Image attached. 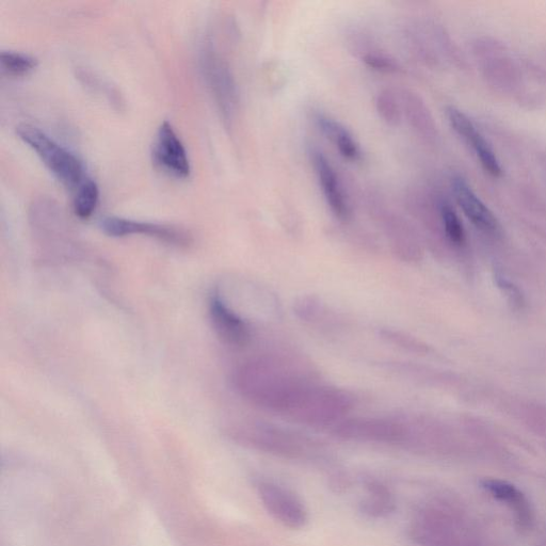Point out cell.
I'll return each mask as SVG.
<instances>
[{"mask_svg":"<svg viewBox=\"0 0 546 546\" xmlns=\"http://www.w3.org/2000/svg\"><path fill=\"white\" fill-rule=\"evenodd\" d=\"M254 489L269 515L284 527L299 531L309 522V511L291 489L267 477L253 481Z\"/></svg>","mask_w":546,"mask_h":546,"instance_id":"8992f818","label":"cell"},{"mask_svg":"<svg viewBox=\"0 0 546 546\" xmlns=\"http://www.w3.org/2000/svg\"><path fill=\"white\" fill-rule=\"evenodd\" d=\"M487 546V545H486Z\"/></svg>","mask_w":546,"mask_h":546,"instance_id":"cb8c5ba5","label":"cell"},{"mask_svg":"<svg viewBox=\"0 0 546 546\" xmlns=\"http://www.w3.org/2000/svg\"><path fill=\"white\" fill-rule=\"evenodd\" d=\"M153 159L156 166L176 179H187L190 176L191 166L187 151L168 121L158 128L153 147Z\"/></svg>","mask_w":546,"mask_h":546,"instance_id":"30bf717a","label":"cell"},{"mask_svg":"<svg viewBox=\"0 0 546 546\" xmlns=\"http://www.w3.org/2000/svg\"><path fill=\"white\" fill-rule=\"evenodd\" d=\"M409 536L416 546H486L465 512L442 497L416 508Z\"/></svg>","mask_w":546,"mask_h":546,"instance_id":"7a4b0ae2","label":"cell"},{"mask_svg":"<svg viewBox=\"0 0 546 546\" xmlns=\"http://www.w3.org/2000/svg\"><path fill=\"white\" fill-rule=\"evenodd\" d=\"M362 60L369 69L381 73H398L401 71L399 63L395 59L380 52H366L362 56Z\"/></svg>","mask_w":546,"mask_h":546,"instance_id":"603a6c76","label":"cell"},{"mask_svg":"<svg viewBox=\"0 0 546 546\" xmlns=\"http://www.w3.org/2000/svg\"><path fill=\"white\" fill-rule=\"evenodd\" d=\"M311 159L332 214L342 221L348 220L351 216V205L339 173L323 152L316 149L311 151Z\"/></svg>","mask_w":546,"mask_h":546,"instance_id":"8fae6325","label":"cell"},{"mask_svg":"<svg viewBox=\"0 0 546 546\" xmlns=\"http://www.w3.org/2000/svg\"><path fill=\"white\" fill-rule=\"evenodd\" d=\"M74 200V213L83 220L89 219L98 207L100 189L98 184L87 178L77 189Z\"/></svg>","mask_w":546,"mask_h":546,"instance_id":"ffe728a7","label":"cell"},{"mask_svg":"<svg viewBox=\"0 0 546 546\" xmlns=\"http://www.w3.org/2000/svg\"><path fill=\"white\" fill-rule=\"evenodd\" d=\"M230 433L234 441L270 455L296 460L317 457L313 444L279 429L254 425L237 427Z\"/></svg>","mask_w":546,"mask_h":546,"instance_id":"5b68a950","label":"cell"},{"mask_svg":"<svg viewBox=\"0 0 546 546\" xmlns=\"http://www.w3.org/2000/svg\"><path fill=\"white\" fill-rule=\"evenodd\" d=\"M211 323L219 339L232 347H245L251 339V333L246 321L237 315L218 294L211 297Z\"/></svg>","mask_w":546,"mask_h":546,"instance_id":"7c38bea8","label":"cell"},{"mask_svg":"<svg viewBox=\"0 0 546 546\" xmlns=\"http://www.w3.org/2000/svg\"><path fill=\"white\" fill-rule=\"evenodd\" d=\"M441 217L443 221L446 236L456 246H461L465 242V233L462 223L452 206L442 204Z\"/></svg>","mask_w":546,"mask_h":546,"instance_id":"7402d4cb","label":"cell"},{"mask_svg":"<svg viewBox=\"0 0 546 546\" xmlns=\"http://www.w3.org/2000/svg\"><path fill=\"white\" fill-rule=\"evenodd\" d=\"M234 384L240 395L251 403L287 414L297 421L319 388L291 363L273 358L246 362L237 369Z\"/></svg>","mask_w":546,"mask_h":546,"instance_id":"6da1fadb","label":"cell"},{"mask_svg":"<svg viewBox=\"0 0 546 546\" xmlns=\"http://www.w3.org/2000/svg\"><path fill=\"white\" fill-rule=\"evenodd\" d=\"M480 488L493 500L505 505L510 510L520 533L527 534L533 531L536 523L535 509L522 490L509 481L496 478L481 480Z\"/></svg>","mask_w":546,"mask_h":546,"instance_id":"9c48e42d","label":"cell"},{"mask_svg":"<svg viewBox=\"0 0 546 546\" xmlns=\"http://www.w3.org/2000/svg\"><path fill=\"white\" fill-rule=\"evenodd\" d=\"M313 120L319 131L334 144L344 158L351 160V162L361 160L362 150L360 144L347 130V127L321 111L314 112Z\"/></svg>","mask_w":546,"mask_h":546,"instance_id":"2e32d148","label":"cell"},{"mask_svg":"<svg viewBox=\"0 0 546 546\" xmlns=\"http://www.w3.org/2000/svg\"><path fill=\"white\" fill-rule=\"evenodd\" d=\"M401 105H403L404 117L414 128L416 133L430 137L433 125L424 102L419 95L410 90H403L400 93Z\"/></svg>","mask_w":546,"mask_h":546,"instance_id":"ac0fdd59","label":"cell"},{"mask_svg":"<svg viewBox=\"0 0 546 546\" xmlns=\"http://www.w3.org/2000/svg\"><path fill=\"white\" fill-rule=\"evenodd\" d=\"M447 118L454 131L465 141L471 144L480 160L481 166L494 178H500L502 167L499 159L489 146L488 142L477 131V128L467 115L455 107H449L446 110Z\"/></svg>","mask_w":546,"mask_h":546,"instance_id":"4fadbf2b","label":"cell"},{"mask_svg":"<svg viewBox=\"0 0 546 546\" xmlns=\"http://www.w3.org/2000/svg\"><path fill=\"white\" fill-rule=\"evenodd\" d=\"M453 191L461 210L476 228L489 234L499 232V221L487 205L475 195L467 182L459 178L454 179Z\"/></svg>","mask_w":546,"mask_h":546,"instance_id":"9a60e30c","label":"cell"},{"mask_svg":"<svg viewBox=\"0 0 546 546\" xmlns=\"http://www.w3.org/2000/svg\"><path fill=\"white\" fill-rule=\"evenodd\" d=\"M376 108L379 117L389 126H398L404 118L400 94L392 89H384L379 92L376 100Z\"/></svg>","mask_w":546,"mask_h":546,"instance_id":"d6986e66","label":"cell"},{"mask_svg":"<svg viewBox=\"0 0 546 546\" xmlns=\"http://www.w3.org/2000/svg\"><path fill=\"white\" fill-rule=\"evenodd\" d=\"M334 435L347 441L404 446L406 422L383 419H353L337 423Z\"/></svg>","mask_w":546,"mask_h":546,"instance_id":"52a82bcc","label":"cell"},{"mask_svg":"<svg viewBox=\"0 0 546 546\" xmlns=\"http://www.w3.org/2000/svg\"><path fill=\"white\" fill-rule=\"evenodd\" d=\"M364 496L359 502V511L371 520H385L394 515L397 502L391 488L374 476L362 477Z\"/></svg>","mask_w":546,"mask_h":546,"instance_id":"5bb4252c","label":"cell"},{"mask_svg":"<svg viewBox=\"0 0 546 546\" xmlns=\"http://www.w3.org/2000/svg\"><path fill=\"white\" fill-rule=\"evenodd\" d=\"M16 134L37 153L46 168L64 186L77 189L87 179L82 162L40 128L21 124L16 128Z\"/></svg>","mask_w":546,"mask_h":546,"instance_id":"3957f363","label":"cell"},{"mask_svg":"<svg viewBox=\"0 0 546 546\" xmlns=\"http://www.w3.org/2000/svg\"><path fill=\"white\" fill-rule=\"evenodd\" d=\"M379 216L396 253L400 255V258L410 261L415 253V245L408 222L390 211H381Z\"/></svg>","mask_w":546,"mask_h":546,"instance_id":"e0dca14e","label":"cell"},{"mask_svg":"<svg viewBox=\"0 0 546 546\" xmlns=\"http://www.w3.org/2000/svg\"><path fill=\"white\" fill-rule=\"evenodd\" d=\"M101 229L111 237L143 235L179 248H188L192 244V237L188 232L166 224L107 217L101 221Z\"/></svg>","mask_w":546,"mask_h":546,"instance_id":"ba28073f","label":"cell"},{"mask_svg":"<svg viewBox=\"0 0 546 546\" xmlns=\"http://www.w3.org/2000/svg\"><path fill=\"white\" fill-rule=\"evenodd\" d=\"M201 71L206 87L227 126H231L238 107V89L230 64L207 42L201 52Z\"/></svg>","mask_w":546,"mask_h":546,"instance_id":"277c9868","label":"cell"},{"mask_svg":"<svg viewBox=\"0 0 546 546\" xmlns=\"http://www.w3.org/2000/svg\"><path fill=\"white\" fill-rule=\"evenodd\" d=\"M37 64L36 58L23 53L4 51L0 54V66L8 76H24L34 70Z\"/></svg>","mask_w":546,"mask_h":546,"instance_id":"44dd1931","label":"cell"}]
</instances>
